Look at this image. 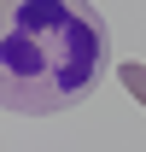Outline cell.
I'll use <instances>...</instances> for the list:
<instances>
[{
    "label": "cell",
    "mask_w": 146,
    "mask_h": 152,
    "mask_svg": "<svg viewBox=\"0 0 146 152\" xmlns=\"http://www.w3.org/2000/svg\"><path fill=\"white\" fill-rule=\"evenodd\" d=\"M117 82H123L128 94L146 105V64H140V58H134V64H117Z\"/></svg>",
    "instance_id": "2"
},
{
    "label": "cell",
    "mask_w": 146,
    "mask_h": 152,
    "mask_svg": "<svg viewBox=\"0 0 146 152\" xmlns=\"http://www.w3.org/2000/svg\"><path fill=\"white\" fill-rule=\"evenodd\" d=\"M111 29L93 0H0V105L70 111L105 82Z\"/></svg>",
    "instance_id": "1"
}]
</instances>
